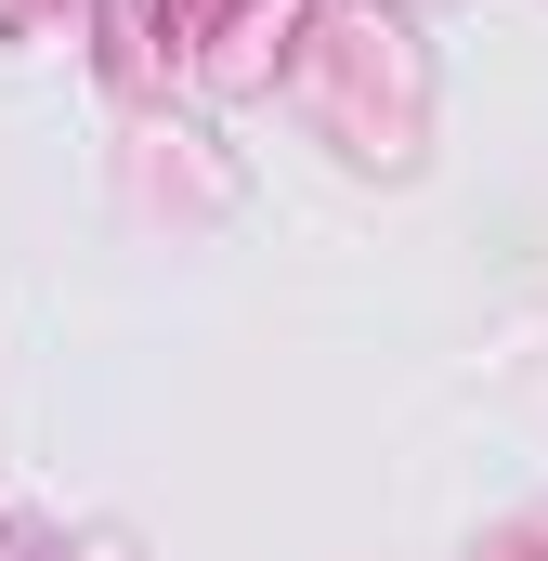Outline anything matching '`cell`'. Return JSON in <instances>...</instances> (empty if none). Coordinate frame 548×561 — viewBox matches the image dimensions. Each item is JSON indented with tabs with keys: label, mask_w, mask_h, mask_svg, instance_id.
Listing matches in <instances>:
<instances>
[]
</instances>
